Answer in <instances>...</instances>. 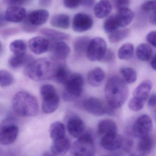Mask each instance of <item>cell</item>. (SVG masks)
<instances>
[{"mask_svg": "<svg viewBox=\"0 0 156 156\" xmlns=\"http://www.w3.org/2000/svg\"><path fill=\"white\" fill-rule=\"evenodd\" d=\"M144 102L139 101L132 97L129 101L128 107L129 109L134 112H138L143 109L145 104Z\"/></svg>", "mask_w": 156, "mask_h": 156, "instance_id": "cell-38", "label": "cell"}, {"mask_svg": "<svg viewBox=\"0 0 156 156\" xmlns=\"http://www.w3.org/2000/svg\"><path fill=\"white\" fill-rule=\"evenodd\" d=\"M130 30L128 28L117 30L109 34V41L112 43H118L125 39L130 34Z\"/></svg>", "mask_w": 156, "mask_h": 156, "instance_id": "cell-34", "label": "cell"}, {"mask_svg": "<svg viewBox=\"0 0 156 156\" xmlns=\"http://www.w3.org/2000/svg\"><path fill=\"white\" fill-rule=\"evenodd\" d=\"M93 25L92 17L84 13L75 15L72 21V29L77 33H83L90 30Z\"/></svg>", "mask_w": 156, "mask_h": 156, "instance_id": "cell-12", "label": "cell"}, {"mask_svg": "<svg viewBox=\"0 0 156 156\" xmlns=\"http://www.w3.org/2000/svg\"><path fill=\"white\" fill-rule=\"evenodd\" d=\"M115 16L119 27H125L132 23L134 14L131 9L127 8L118 10Z\"/></svg>", "mask_w": 156, "mask_h": 156, "instance_id": "cell-25", "label": "cell"}, {"mask_svg": "<svg viewBox=\"0 0 156 156\" xmlns=\"http://www.w3.org/2000/svg\"><path fill=\"white\" fill-rule=\"evenodd\" d=\"M28 0H6V2L10 6H21L25 4Z\"/></svg>", "mask_w": 156, "mask_h": 156, "instance_id": "cell-45", "label": "cell"}, {"mask_svg": "<svg viewBox=\"0 0 156 156\" xmlns=\"http://www.w3.org/2000/svg\"><path fill=\"white\" fill-rule=\"evenodd\" d=\"M147 42L154 47L156 48V31L150 32L147 36Z\"/></svg>", "mask_w": 156, "mask_h": 156, "instance_id": "cell-43", "label": "cell"}, {"mask_svg": "<svg viewBox=\"0 0 156 156\" xmlns=\"http://www.w3.org/2000/svg\"><path fill=\"white\" fill-rule=\"evenodd\" d=\"M34 60V58L30 55H13L8 59V66L12 69H17L22 67H25Z\"/></svg>", "mask_w": 156, "mask_h": 156, "instance_id": "cell-22", "label": "cell"}, {"mask_svg": "<svg viewBox=\"0 0 156 156\" xmlns=\"http://www.w3.org/2000/svg\"><path fill=\"white\" fill-rule=\"evenodd\" d=\"M14 82V78L12 74L5 70L0 71V85L2 88L10 86Z\"/></svg>", "mask_w": 156, "mask_h": 156, "instance_id": "cell-37", "label": "cell"}, {"mask_svg": "<svg viewBox=\"0 0 156 156\" xmlns=\"http://www.w3.org/2000/svg\"><path fill=\"white\" fill-rule=\"evenodd\" d=\"M51 58L56 61H63L67 59L71 52L70 47L64 42H53L50 44Z\"/></svg>", "mask_w": 156, "mask_h": 156, "instance_id": "cell-15", "label": "cell"}, {"mask_svg": "<svg viewBox=\"0 0 156 156\" xmlns=\"http://www.w3.org/2000/svg\"><path fill=\"white\" fill-rule=\"evenodd\" d=\"M120 73L126 83L129 84L134 83L137 79L136 71L132 68H122L120 69Z\"/></svg>", "mask_w": 156, "mask_h": 156, "instance_id": "cell-35", "label": "cell"}, {"mask_svg": "<svg viewBox=\"0 0 156 156\" xmlns=\"http://www.w3.org/2000/svg\"><path fill=\"white\" fill-rule=\"evenodd\" d=\"M136 56L139 60L146 62L150 60L153 55L152 48L147 44H140L136 49Z\"/></svg>", "mask_w": 156, "mask_h": 156, "instance_id": "cell-31", "label": "cell"}, {"mask_svg": "<svg viewBox=\"0 0 156 156\" xmlns=\"http://www.w3.org/2000/svg\"><path fill=\"white\" fill-rule=\"evenodd\" d=\"M82 0H63L64 6L71 9L78 8L82 5Z\"/></svg>", "mask_w": 156, "mask_h": 156, "instance_id": "cell-40", "label": "cell"}, {"mask_svg": "<svg viewBox=\"0 0 156 156\" xmlns=\"http://www.w3.org/2000/svg\"><path fill=\"white\" fill-rule=\"evenodd\" d=\"M19 129L13 122L12 118L4 120L0 130V143L3 145H8L13 143L18 136Z\"/></svg>", "mask_w": 156, "mask_h": 156, "instance_id": "cell-9", "label": "cell"}, {"mask_svg": "<svg viewBox=\"0 0 156 156\" xmlns=\"http://www.w3.org/2000/svg\"><path fill=\"white\" fill-rule=\"evenodd\" d=\"M6 22V21H5L4 17V16H2V15L1 16V20H0V23H1L0 24H1V27L4 26Z\"/></svg>", "mask_w": 156, "mask_h": 156, "instance_id": "cell-52", "label": "cell"}, {"mask_svg": "<svg viewBox=\"0 0 156 156\" xmlns=\"http://www.w3.org/2000/svg\"><path fill=\"white\" fill-rule=\"evenodd\" d=\"M42 156H57L53 152H46L44 153Z\"/></svg>", "mask_w": 156, "mask_h": 156, "instance_id": "cell-53", "label": "cell"}, {"mask_svg": "<svg viewBox=\"0 0 156 156\" xmlns=\"http://www.w3.org/2000/svg\"><path fill=\"white\" fill-rule=\"evenodd\" d=\"M71 152L73 156H95V143L92 135L84 133L75 141Z\"/></svg>", "mask_w": 156, "mask_h": 156, "instance_id": "cell-7", "label": "cell"}, {"mask_svg": "<svg viewBox=\"0 0 156 156\" xmlns=\"http://www.w3.org/2000/svg\"><path fill=\"white\" fill-rule=\"evenodd\" d=\"M134 48L133 45L130 43L124 44L118 51V58L122 60H128L133 56Z\"/></svg>", "mask_w": 156, "mask_h": 156, "instance_id": "cell-32", "label": "cell"}, {"mask_svg": "<svg viewBox=\"0 0 156 156\" xmlns=\"http://www.w3.org/2000/svg\"><path fill=\"white\" fill-rule=\"evenodd\" d=\"M24 22V24L22 25V28L24 31H25V32H29V33L34 32L36 31L37 29V27L31 24L28 22L27 18H26V19L25 18Z\"/></svg>", "mask_w": 156, "mask_h": 156, "instance_id": "cell-42", "label": "cell"}, {"mask_svg": "<svg viewBox=\"0 0 156 156\" xmlns=\"http://www.w3.org/2000/svg\"><path fill=\"white\" fill-rule=\"evenodd\" d=\"M18 32V30L16 28H8L1 31V35L3 37H7L9 36L15 34Z\"/></svg>", "mask_w": 156, "mask_h": 156, "instance_id": "cell-46", "label": "cell"}, {"mask_svg": "<svg viewBox=\"0 0 156 156\" xmlns=\"http://www.w3.org/2000/svg\"><path fill=\"white\" fill-rule=\"evenodd\" d=\"M3 16L6 22L20 23L26 18V10L21 6H10Z\"/></svg>", "mask_w": 156, "mask_h": 156, "instance_id": "cell-16", "label": "cell"}, {"mask_svg": "<svg viewBox=\"0 0 156 156\" xmlns=\"http://www.w3.org/2000/svg\"><path fill=\"white\" fill-rule=\"evenodd\" d=\"M124 140L118 133L107 135L102 136L100 144L107 151L113 152L120 149L123 145Z\"/></svg>", "mask_w": 156, "mask_h": 156, "instance_id": "cell-14", "label": "cell"}, {"mask_svg": "<svg viewBox=\"0 0 156 156\" xmlns=\"http://www.w3.org/2000/svg\"><path fill=\"white\" fill-rule=\"evenodd\" d=\"M137 141L125 142V149L130 156H148L153 147V141L149 135L137 137Z\"/></svg>", "mask_w": 156, "mask_h": 156, "instance_id": "cell-6", "label": "cell"}, {"mask_svg": "<svg viewBox=\"0 0 156 156\" xmlns=\"http://www.w3.org/2000/svg\"><path fill=\"white\" fill-rule=\"evenodd\" d=\"M71 74L72 73L66 66L63 64H58L53 80L60 84L64 85Z\"/></svg>", "mask_w": 156, "mask_h": 156, "instance_id": "cell-30", "label": "cell"}, {"mask_svg": "<svg viewBox=\"0 0 156 156\" xmlns=\"http://www.w3.org/2000/svg\"><path fill=\"white\" fill-rule=\"evenodd\" d=\"M111 10V4L109 0H100L95 5L93 9L95 16L100 19L108 16Z\"/></svg>", "mask_w": 156, "mask_h": 156, "instance_id": "cell-26", "label": "cell"}, {"mask_svg": "<svg viewBox=\"0 0 156 156\" xmlns=\"http://www.w3.org/2000/svg\"><path fill=\"white\" fill-rule=\"evenodd\" d=\"M39 33L53 42H64L69 38V36L67 34L51 28H42Z\"/></svg>", "mask_w": 156, "mask_h": 156, "instance_id": "cell-23", "label": "cell"}, {"mask_svg": "<svg viewBox=\"0 0 156 156\" xmlns=\"http://www.w3.org/2000/svg\"><path fill=\"white\" fill-rule=\"evenodd\" d=\"M95 0H82V5L86 7H91L94 5Z\"/></svg>", "mask_w": 156, "mask_h": 156, "instance_id": "cell-49", "label": "cell"}, {"mask_svg": "<svg viewBox=\"0 0 156 156\" xmlns=\"http://www.w3.org/2000/svg\"><path fill=\"white\" fill-rule=\"evenodd\" d=\"M62 97L65 101H73L80 97L83 92L84 80L81 74L72 73L64 84Z\"/></svg>", "mask_w": 156, "mask_h": 156, "instance_id": "cell-4", "label": "cell"}, {"mask_svg": "<svg viewBox=\"0 0 156 156\" xmlns=\"http://www.w3.org/2000/svg\"><path fill=\"white\" fill-rule=\"evenodd\" d=\"M49 16L48 11L41 9L32 11L28 14L27 18L31 24L38 27L45 23Z\"/></svg>", "mask_w": 156, "mask_h": 156, "instance_id": "cell-18", "label": "cell"}, {"mask_svg": "<svg viewBox=\"0 0 156 156\" xmlns=\"http://www.w3.org/2000/svg\"><path fill=\"white\" fill-rule=\"evenodd\" d=\"M56 62L51 58L34 59L24 67V74L27 77L36 81L54 79L59 64Z\"/></svg>", "mask_w": 156, "mask_h": 156, "instance_id": "cell-1", "label": "cell"}, {"mask_svg": "<svg viewBox=\"0 0 156 156\" xmlns=\"http://www.w3.org/2000/svg\"><path fill=\"white\" fill-rule=\"evenodd\" d=\"M28 46L34 54L40 55L45 53L49 49L50 41L47 38L42 37H35L29 40Z\"/></svg>", "mask_w": 156, "mask_h": 156, "instance_id": "cell-17", "label": "cell"}, {"mask_svg": "<svg viewBox=\"0 0 156 156\" xmlns=\"http://www.w3.org/2000/svg\"><path fill=\"white\" fill-rule=\"evenodd\" d=\"M10 51L15 55H26L27 45L23 40H15L13 41L9 46Z\"/></svg>", "mask_w": 156, "mask_h": 156, "instance_id": "cell-33", "label": "cell"}, {"mask_svg": "<svg viewBox=\"0 0 156 156\" xmlns=\"http://www.w3.org/2000/svg\"><path fill=\"white\" fill-rule=\"evenodd\" d=\"M14 111L22 117H33L39 111L38 102L35 97L29 93L20 91L14 94L12 99Z\"/></svg>", "mask_w": 156, "mask_h": 156, "instance_id": "cell-3", "label": "cell"}, {"mask_svg": "<svg viewBox=\"0 0 156 156\" xmlns=\"http://www.w3.org/2000/svg\"><path fill=\"white\" fill-rule=\"evenodd\" d=\"M126 83L117 76L111 77L106 82L104 94L107 104L115 109L121 108L129 96Z\"/></svg>", "mask_w": 156, "mask_h": 156, "instance_id": "cell-2", "label": "cell"}, {"mask_svg": "<svg viewBox=\"0 0 156 156\" xmlns=\"http://www.w3.org/2000/svg\"></svg>", "mask_w": 156, "mask_h": 156, "instance_id": "cell-55", "label": "cell"}, {"mask_svg": "<svg viewBox=\"0 0 156 156\" xmlns=\"http://www.w3.org/2000/svg\"><path fill=\"white\" fill-rule=\"evenodd\" d=\"M49 133L53 141L61 139L66 137V127L60 122H54L50 125Z\"/></svg>", "mask_w": 156, "mask_h": 156, "instance_id": "cell-28", "label": "cell"}, {"mask_svg": "<svg viewBox=\"0 0 156 156\" xmlns=\"http://www.w3.org/2000/svg\"><path fill=\"white\" fill-rule=\"evenodd\" d=\"M50 23L54 27L67 29L69 27L70 19L69 16L67 14H58L52 16Z\"/></svg>", "mask_w": 156, "mask_h": 156, "instance_id": "cell-29", "label": "cell"}, {"mask_svg": "<svg viewBox=\"0 0 156 156\" xmlns=\"http://www.w3.org/2000/svg\"><path fill=\"white\" fill-rule=\"evenodd\" d=\"M148 105L152 108H154L156 106V94H153L149 97L148 101Z\"/></svg>", "mask_w": 156, "mask_h": 156, "instance_id": "cell-47", "label": "cell"}, {"mask_svg": "<svg viewBox=\"0 0 156 156\" xmlns=\"http://www.w3.org/2000/svg\"><path fill=\"white\" fill-rule=\"evenodd\" d=\"M70 148V141L67 137L53 141L51 151L57 156H63L67 154Z\"/></svg>", "mask_w": 156, "mask_h": 156, "instance_id": "cell-24", "label": "cell"}, {"mask_svg": "<svg viewBox=\"0 0 156 156\" xmlns=\"http://www.w3.org/2000/svg\"><path fill=\"white\" fill-rule=\"evenodd\" d=\"M53 0H39V4L43 7H49L52 4Z\"/></svg>", "mask_w": 156, "mask_h": 156, "instance_id": "cell-48", "label": "cell"}, {"mask_svg": "<svg viewBox=\"0 0 156 156\" xmlns=\"http://www.w3.org/2000/svg\"><path fill=\"white\" fill-rule=\"evenodd\" d=\"M114 59V53L111 49H108L101 62L103 63H110L113 61Z\"/></svg>", "mask_w": 156, "mask_h": 156, "instance_id": "cell-44", "label": "cell"}, {"mask_svg": "<svg viewBox=\"0 0 156 156\" xmlns=\"http://www.w3.org/2000/svg\"><path fill=\"white\" fill-rule=\"evenodd\" d=\"M154 118L155 120L156 121V108L155 109V110H154Z\"/></svg>", "mask_w": 156, "mask_h": 156, "instance_id": "cell-54", "label": "cell"}, {"mask_svg": "<svg viewBox=\"0 0 156 156\" xmlns=\"http://www.w3.org/2000/svg\"><path fill=\"white\" fill-rule=\"evenodd\" d=\"M149 21L151 24L156 26V10L153 12L149 16Z\"/></svg>", "mask_w": 156, "mask_h": 156, "instance_id": "cell-50", "label": "cell"}, {"mask_svg": "<svg viewBox=\"0 0 156 156\" xmlns=\"http://www.w3.org/2000/svg\"><path fill=\"white\" fill-rule=\"evenodd\" d=\"M117 125L111 119H103L99 122L97 126V132L102 136L117 133Z\"/></svg>", "mask_w": 156, "mask_h": 156, "instance_id": "cell-20", "label": "cell"}, {"mask_svg": "<svg viewBox=\"0 0 156 156\" xmlns=\"http://www.w3.org/2000/svg\"><path fill=\"white\" fill-rule=\"evenodd\" d=\"M86 112L92 115L100 116L107 114L108 105H105L100 99L94 97L87 98L83 103Z\"/></svg>", "mask_w": 156, "mask_h": 156, "instance_id": "cell-11", "label": "cell"}, {"mask_svg": "<svg viewBox=\"0 0 156 156\" xmlns=\"http://www.w3.org/2000/svg\"><path fill=\"white\" fill-rule=\"evenodd\" d=\"M130 4V0H114V6L118 10L128 8Z\"/></svg>", "mask_w": 156, "mask_h": 156, "instance_id": "cell-41", "label": "cell"}, {"mask_svg": "<svg viewBox=\"0 0 156 156\" xmlns=\"http://www.w3.org/2000/svg\"><path fill=\"white\" fill-rule=\"evenodd\" d=\"M105 78V72L100 67L95 68L89 71L87 77L89 84L94 87H99L102 85Z\"/></svg>", "mask_w": 156, "mask_h": 156, "instance_id": "cell-21", "label": "cell"}, {"mask_svg": "<svg viewBox=\"0 0 156 156\" xmlns=\"http://www.w3.org/2000/svg\"><path fill=\"white\" fill-rule=\"evenodd\" d=\"M107 50L106 41L102 37H95L91 39L90 42L86 52V56L92 62L101 61Z\"/></svg>", "mask_w": 156, "mask_h": 156, "instance_id": "cell-8", "label": "cell"}, {"mask_svg": "<svg viewBox=\"0 0 156 156\" xmlns=\"http://www.w3.org/2000/svg\"><path fill=\"white\" fill-rule=\"evenodd\" d=\"M91 39L87 36L77 37L73 42L74 53L77 56H81L86 54Z\"/></svg>", "mask_w": 156, "mask_h": 156, "instance_id": "cell-27", "label": "cell"}, {"mask_svg": "<svg viewBox=\"0 0 156 156\" xmlns=\"http://www.w3.org/2000/svg\"><path fill=\"white\" fill-rule=\"evenodd\" d=\"M153 87L151 81L146 80L142 82L134 91L133 97L145 102Z\"/></svg>", "mask_w": 156, "mask_h": 156, "instance_id": "cell-19", "label": "cell"}, {"mask_svg": "<svg viewBox=\"0 0 156 156\" xmlns=\"http://www.w3.org/2000/svg\"><path fill=\"white\" fill-rule=\"evenodd\" d=\"M151 66L152 68L156 71V54L152 58L151 62Z\"/></svg>", "mask_w": 156, "mask_h": 156, "instance_id": "cell-51", "label": "cell"}, {"mask_svg": "<svg viewBox=\"0 0 156 156\" xmlns=\"http://www.w3.org/2000/svg\"><path fill=\"white\" fill-rule=\"evenodd\" d=\"M141 8L145 12H154L156 10V0H149L144 3Z\"/></svg>", "mask_w": 156, "mask_h": 156, "instance_id": "cell-39", "label": "cell"}, {"mask_svg": "<svg viewBox=\"0 0 156 156\" xmlns=\"http://www.w3.org/2000/svg\"><path fill=\"white\" fill-rule=\"evenodd\" d=\"M67 128L71 136L78 138L84 134L86 127L80 117L77 115H71L67 120Z\"/></svg>", "mask_w": 156, "mask_h": 156, "instance_id": "cell-13", "label": "cell"}, {"mask_svg": "<svg viewBox=\"0 0 156 156\" xmlns=\"http://www.w3.org/2000/svg\"><path fill=\"white\" fill-rule=\"evenodd\" d=\"M152 119L147 115H143L135 121L132 132L135 137H141L149 135L153 129Z\"/></svg>", "mask_w": 156, "mask_h": 156, "instance_id": "cell-10", "label": "cell"}, {"mask_svg": "<svg viewBox=\"0 0 156 156\" xmlns=\"http://www.w3.org/2000/svg\"><path fill=\"white\" fill-rule=\"evenodd\" d=\"M42 97V109L47 114L54 112L59 105L60 97L56 88L50 84L42 85L40 89Z\"/></svg>", "mask_w": 156, "mask_h": 156, "instance_id": "cell-5", "label": "cell"}, {"mask_svg": "<svg viewBox=\"0 0 156 156\" xmlns=\"http://www.w3.org/2000/svg\"><path fill=\"white\" fill-rule=\"evenodd\" d=\"M119 27L115 18V15H113L109 16L103 23V30L107 34H111L118 30Z\"/></svg>", "mask_w": 156, "mask_h": 156, "instance_id": "cell-36", "label": "cell"}]
</instances>
